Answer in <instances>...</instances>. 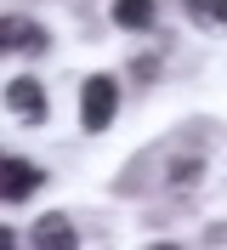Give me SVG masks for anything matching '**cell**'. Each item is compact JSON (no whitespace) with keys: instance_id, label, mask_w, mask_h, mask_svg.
<instances>
[{"instance_id":"6da1fadb","label":"cell","mask_w":227,"mask_h":250,"mask_svg":"<svg viewBox=\"0 0 227 250\" xmlns=\"http://www.w3.org/2000/svg\"><path fill=\"white\" fill-rule=\"evenodd\" d=\"M114 103H120L114 80H108V74H91L85 85H80V120H85V131H103V125L114 120Z\"/></svg>"},{"instance_id":"7a4b0ae2","label":"cell","mask_w":227,"mask_h":250,"mask_svg":"<svg viewBox=\"0 0 227 250\" xmlns=\"http://www.w3.org/2000/svg\"><path fill=\"white\" fill-rule=\"evenodd\" d=\"M6 108L17 114L23 125H40L45 114H51V103H45V91H40V80H29V74H17L12 85H6Z\"/></svg>"},{"instance_id":"3957f363","label":"cell","mask_w":227,"mask_h":250,"mask_svg":"<svg viewBox=\"0 0 227 250\" xmlns=\"http://www.w3.org/2000/svg\"><path fill=\"white\" fill-rule=\"evenodd\" d=\"M34 188H40V171H34L29 159H6V165H0V193H6L12 205H23Z\"/></svg>"},{"instance_id":"277c9868","label":"cell","mask_w":227,"mask_h":250,"mask_svg":"<svg viewBox=\"0 0 227 250\" xmlns=\"http://www.w3.org/2000/svg\"><path fill=\"white\" fill-rule=\"evenodd\" d=\"M0 46H6V51H40L45 34L34 29L29 17H6V23H0Z\"/></svg>"},{"instance_id":"5b68a950","label":"cell","mask_w":227,"mask_h":250,"mask_svg":"<svg viewBox=\"0 0 227 250\" xmlns=\"http://www.w3.org/2000/svg\"><path fill=\"white\" fill-rule=\"evenodd\" d=\"M29 239H34V245H57V250H68V245H74V228H68V216H40Z\"/></svg>"},{"instance_id":"8992f818","label":"cell","mask_w":227,"mask_h":250,"mask_svg":"<svg viewBox=\"0 0 227 250\" xmlns=\"http://www.w3.org/2000/svg\"><path fill=\"white\" fill-rule=\"evenodd\" d=\"M114 23L120 29H148L153 23V0H114Z\"/></svg>"},{"instance_id":"52a82bcc","label":"cell","mask_w":227,"mask_h":250,"mask_svg":"<svg viewBox=\"0 0 227 250\" xmlns=\"http://www.w3.org/2000/svg\"><path fill=\"white\" fill-rule=\"evenodd\" d=\"M187 12H193L205 29H227V0H187Z\"/></svg>"}]
</instances>
